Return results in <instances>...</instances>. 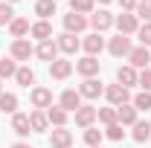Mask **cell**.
I'll use <instances>...</instances> for the list:
<instances>
[{
    "instance_id": "20",
    "label": "cell",
    "mask_w": 151,
    "mask_h": 148,
    "mask_svg": "<svg viewBox=\"0 0 151 148\" xmlns=\"http://www.w3.org/2000/svg\"><path fill=\"white\" fill-rule=\"evenodd\" d=\"M12 131H15L18 137H29V131H32L29 113H12Z\"/></svg>"
},
{
    "instance_id": "23",
    "label": "cell",
    "mask_w": 151,
    "mask_h": 148,
    "mask_svg": "<svg viewBox=\"0 0 151 148\" xmlns=\"http://www.w3.org/2000/svg\"><path fill=\"white\" fill-rule=\"evenodd\" d=\"M29 125L35 134H44V131L50 128V119H47V111H32L29 113Z\"/></svg>"
},
{
    "instance_id": "45",
    "label": "cell",
    "mask_w": 151,
    "mask_h": 148,
    "mask_svg": "<svg viewBox=\"0 0 151 148\" xmlns=\"http://www.w3.org/2000/svg\"><path fill=\"white\" fill-rule=\"evenodd\" d=\"M55 3H58V0H55Z\"/></svg>"
},
{
    "instance_id": "30",
    "label": "cell",
    "mask_w": 151,
    "mask_h": 148,
    "mask_svg": "<svg viewBox=\"0 0 151 148\" xmlns=\"http://www.w3.org/2000/svg\"><path fill=\"white\" fill-rule=\"evenodd\" d=\"M0 111L3 113H18V96L15 93H0Z\"/></svg>"
},
{
    "instance_id": "12",
    "label": "cell",
    "mask_w": 151,
    "mask_h": 148,
    "mask_svg": "<svg viewBox=\"0 0 151 148\" xmlns=\"http://www.w3.org/2000/svg\"><path fill=\"white\" fill-rule=\"evenodd\" d=\"M105 47H108V44H105V38L99 35V32H90V35H87L84 41H81V50H84L87 55H93V58L99 55V52H102Z\"/></svg>"
},
{
    "instance_id": "5",
    "label": "cell",
    "mask_w": 151,
    "mask_h": 148,
    "mask_svg": "<svg viewBox=\"0 0 151 148\" xmlns=\"http://www.w3.org/2000/svg\"><path fill=\"white\" fill-rule=\"evenodd\" d=\"M128 64H131L137 73H139V70H148V64H151L148 47H134L131 52H128Z\"/></svg>"
},
{
    "instance_id": "21",
    "label": "cell",
    "mask_w": 151,
    "mask_h": 148,
    "mask_svg": "<svg viewBox=\"0 0 151 148\" xmlns=\"http://www.w3.org/2000/svg\"><path fill=\"white\" fill-rule=\"evenodd\" d=\"M131 139L134 142H148L151 139V122H139L137 119L131 125Z\"/></svg>"
},
{
    "instance_id": "24",
    "label": "cell",
    "mask_w": 151,
    "mask_h": 148,
    "mask_svg": "<svg viewBox=\"0 0 151 148\" xmlns=\"http://www.w3.org/2000/svg\"><path fill=\"white\" fill-rule=\"evenodd\" d=\"M29 29H32V23L26 18H15L12 23H9V32H12V38L18 41V38H23V35H29Z\"/></svg>"
},
{
    "instance_id": "22",
    "label": "cell",
    "mask_w": 151,
    "mask_h": 148,
    "mask_svg": "<svg viewBox=\"0 0 151 148\" xmlns=\"http://www.w3.org/2000/svg\"><path fill=\"white\" fill-rule=\"evenodd\" d=\"M47 119H50V125L64 128V125H67V111H64L61 105H52V108H47Z\"/></svg>"
},
{
    "instance_id": "33",
    "label": "cell",
    "mask_w": 151,
    "mask_h": 148,
    "mask_svg": "<svg viewBox=\"0 0 151 148\" xmlns=\"http://www.w3.org/2000/svg\"><path fill=\"white\" fill-rule=\"evenodd\" d=\"M131 105L137 108V111H151V93H148V90L137 93V96L131 99Z\"/></svg>"
},
{
    "instance_id": "41",
    "label": "cell",
    "mask_w": 151,
    "mask_h": 148,
    "mask_svg": "<svg viewBox=\"0 0 151 148\" xmlns=\"http://www.w3.org/2000/svg\"><path fill=\"white\" fill-rule=\"evenodd\" d=\"M99 3H113V0H99Z\"/></svg>"
},
{
    "instance_id": "2",
    "label": "cell",
    "mask_w": 151,
    "mask_h": 148,
    "mask_svg": "<svg viewBox=\"0 0 151 148\" xmlns=\"http://www.w3.org/2000/svg\"><path fill=\"white\" fill-rule=\"evenodd\" d=\"M113 26L119 29V35H134V32L139 29V18H137L134 12H122V15L113 18Z\"/></svg>"
},
{
    "instance_id": "32",
    "label": "cell",
    "mask_w": 151,
    "mask_h": 148,
    "mask_svg": "<svg viewBox=\"0 0 151 148\" xmlns=\"http://www.w3.org/2000/svg\"><path fill=\"white\" fill-rule=\"evenodd\" d=\"M18 73V61L9 55V58H0V78H9V75Z\"/></svg>"
},
{
    "instance_id": "46",
    "label": "cell",
    "mask_w": 151,
    "mask_h": 148,
    "mask_svg": "<svg viewBox=\"0 0 151 148\" xmlns=\"http://www.w3.org/2000/svg\"><path fill=\"white\" fill-rule=\"evenodd\" d=\"M99 148H102V145H99Z\"/></svg>"
},
{
    "instance_id": "42",
    "label": "cell",
    "mask_w": 151,
    "mask_h": 148,
    "mask_svg": "<svg viewBox=\"0 0 151 148\" xmlns=\"http://www.w3.org/2000/svg\"><path fill=\"white\" fill-rule=\"evenodd\" d=\"M6 3H18V0H6Z\"/></svg>"
},
{
    "instance_id": "38",
    "label": "cell",
    "mask_w": 151,
    "mask_h": 148,
    "mask_svg": "<svg viewBox=\"0 0 151 148\" xmlns=\"http://www.w3.org/2000/svg\"><path fill=\"white\" fill-rule=\"evenodd\" d=\"M137 84H139L142 90H148V93H151V67H148V70H139V78H137Z\"/></svg>"
},
{
    "instance_id": "14",
    "label": "cell",
    "mask_w": 151,
    "mask_h": 148,
    "mask_svg": "<svg viewBox=\"0 0 151 148\" xmlns=\"http://www.w3.org/2000/svg\"><path fill=\"white\" fill-rule=\"evenodd\" d=\"M78 93H81V99H99V96L105 93V87H102L99 78H84L81 87H78Z\"/></svg>"
},
{
    "instance_id": "7",
    "label": "cell",
    "mask_w": 151,
    "mask_h": 148,
    "mask_svg": "<svg viewBox=\"0 0 151 148\" xmlns=\"http://www.w3.org/2000/svg\"><path fill=\"white\" fill-rule=\"evenodd\" d=\"M87 23L93 26V32H99V35H102L105 29H111V26H113V15L108 12V9H99V12H93V15L87 18Z\"/></svg>"
},
{
    "instance_id": "43",
    "label": "cell",
    "mask_w": 151,
    "mask_h": 148,
    "mask_svg": "<svg viewBox=\"0 0 151 148\" xmlns=\"http://www.w3.org/2000/svg\"><path fill=\"white\" fill-rule=\"evenodd\" d=\"M0 93H3V84H0Z\"/></svg>"
},
{
    "instance_id": "28",
    "label": "cell",
    "mask_w": 151,
    "mask_h": 148,
    "mask_svg": "<svg viewBox=\"0 0 151 148\" xmlns=\"http://www.w3.org/2000/svg\"><path fill=\"white\" fill-rule=\"evenodd\" d=\"M116 111H119V125H134V122H137V113H139L131 102L122 105V108H116Z\"/></svg>"
},
{
    "instance_id": "35",
    "label": "cell",
    "mask_w": 151,
    "mask_h": 148,
    "mask_svg": "<svg viewBox=\"0 0 151 148\" xmlns=\"http://www.w3.org/2000/svg\"><path fill=\"white\" fill-rule=\"evenodd\" d=\"M12 20H15V9H12V3L3 0V3H0V26H9Z\"/></svg>"
},
{
    "instance_id": "11",
    "label": "cell",
    "mask_w": 151,
    "mask_h": 148,
    "mask_svg": "<svg viewBox=\"0 0 151 148\" xmlns=\"http://www.w3.org/2000/svg\"><path fill=\"white\" fill-rule=\"evenodd\" d=\"M76 73L84 75V78H96V75H99V58L84 55L81 61H76Z\"/></svg>"
},
{
    "instance_id": "34",
    "label": "cell",
    "mask_w": 151,
    "mask_h": 148,
    "mask_svg": "<svg viewBox=\"0 0 151 148\" xmlns=\"http://www.w3.org/2000/svg\"><path fill=\"white\" fill-rule=\"evenodd\" d=\"M105 137H108L111 142H122V139H125V125H119V122H116V125H108V128H105Z\"/></svg>"
},
{
    "instance_id": "13",
    "label": "cell",
    "mask_w": 151,
    "mask_h": 148,
    "mask_svg": "<svg viewBox=\"0 0 151 148\" xmlns=\"http://www.w3.org/2000/svg\"><path fill=\"white\" fill-rule=\"evenodd\" d=\"M35 55L41 58V61H50V64H52V61L58 58V44L52 41V38H50V41H41V44L35 47Z\"/></svg>"
},
{
    "instance_id": "4",
    "label": "cell",
    "mask_w": 151,
    "mask_h": 148,
    "mask_svg": "<svg viewBox=\"0 0 151 148\" xmlns=\"http://www.w3.org/2000/svg\"><path fill=\"white\" fill-rule=\"evenodd\" d=\"M9 55L15 58V61H29V58L35 55V47H32L26 38H18V41H12V47H9Z\"/></svg>"
},
{
    "instance_id": "1",
    "label": "cell",
    "mask_w": 151,
    "mask_h": 148,
    "mask_svg": "<svg viewBox=\"0 0 151 148\" xmlns=\"http://www.w3.org/2000/svg\"><path fill=\"white\" fill-rule=\"evenodd\" d=\"M105 99L111 102V108H122V105L131 102V93H128V87H122V84H108L105 87Z\"/></svg>"
},
{
    "instance_id": "17",
    "label": "cell",
    "mask_w": 151,
    "mask_h": 148,
    "mask_svg": "<svg viewBox=\"0 0 151 148\" xmlns=\"http://www.w3.org/2000/svg\"><path fill=\"white\" fill-rule=\"evenodd\" d=\"M73 145V131L67 128H55L50 137V148H70Z\"/></svg>"
},
{
    "instance_id": "40",
    "label": "cell",
    "mask_w": 151,
    "mask_h": 148,
    "mask_svg": "<svg viewBox=\"0 0 151 148\" xmlns=\"http://www.w3.org/2000/svg\"><path fill=\"white\" fill-rule=\"evenodd\" d=\"M12 148H32V145H29V142H15Z\"/></svg>"
},
{
    "instance_id": "27",
    "label": "cell",
    "mask_w": 151,
    "mask_h": 148,
    "mask_svg": "<svg viewBox=\"0 0 151 148\" xmlns=\"http://www.w3.org/2000/svg\"><path fill=\"white\" fill-rule=\"evenodd\" d=\"M96 119L105 125H116L119 122V111L116 108H96Z\"/></svg>"
},
{
    "instance_id": "10",
    "label": "cell",
    "mask_w": 151,
    "mask_h": 148,
    "mask_svg": "<svg viewBox=\"0 0 151 148\" xmlns=\"http://www.w3.org/2000/svg\"><path fill=\"white\" fill-rule=\"evenodd\" d=\"M90 23H87V18L84 15H76V12H70V15H64V32H70V35H78V32H84Z\"/></svg>"
},
{
    "instance_id": "18",
    "label": "cell",
    "mask_w": 151,
    "mask_h": 148,
    "mask_svg": "<svg viewBox=\"0 0 151 148\" xmlns=\"http://www.w3.org/2000/svg\"><path fill=\"white\" fill-rule=\"evenodd\" d=\"M137 78H139V73L134 70L131 64H125V67H119V70H116V84H122V87H134V84H137Z\"/></svg>"
},
{
    "instance_id": "3",
    "label": "cell",
    "mask_w": 151,
    "mask_h": 148,
    "mask_svg": "<svg viewBox=\"0 0 151 148\" xmlns=\"http://www.w3.org/2000/svg\"><path fill=\"white\" fill-rule=\"evenodd\" d=\"M131 38L128 35H113L111 41H108V52H111L113 58H128V52H131Z\"/></svg>"
},
{
    "instance_id": "25",
    "label": "cell",
    "mask_w": 151,
    "mask_h": 148,
    "mask_svg": "<svg viewBox=\"0 0 151 148\" xmlns=\"http://www.w3.org/2000/svg\"><path fill=\"white\" fill-rule=\"evenodd\" d=\"M35 15L41 20H50L52 15H55V0H38L35 3Z\"/></svg>"
},
{
    "instance_id": "44",
    "label": "cell",
    "mask_w": 151,
    "mask_h": 148,
    "mask_svg": "<svg viewBox=\"0 0 151 148\" xmlns=\"http://www.w3.org/2000/svg\"><path fill=\"white\" fill-rule=\"evenodd\" d=\"M142 3H148V0H142Z\"/></svg>"
},
{
    "instance_id": "36",
    "label": "cell",
    "mask_w": 151,
    "mask_h": 148,
    "mask_svg": "<svg viewBox=\"0 0 151 148\" xmlns=\"http://www.w3.org/2000/svg\"><path fill=\"white\" fill-rule=\"evenodd\" d=\"M137 35H139V47H148L151 50V23H142L137 29Z\"/></svg>"
},
{
    "instance_id": "9",
    "label": "cell",
    "mask_w": 151,
    "mask_h": 148,
    "mask_svg": "<svg viewBox=\"0 0 151 148\" xmlns=\"http://www.w3.org/2000/svg\"><path fill=\"white\" fill-rule=\"evenodd\" d=\"M55 44H58V52H64V55H76L78 47H81V41L76 35H70V32H61V35L55 38Z\"/></svg>"
},
{
    "instance_id": "39",
    "label": "cell",
    "mask_w": 151,
    "mask_h": 148,
    "mask_svg": "<svg viewBox=\"0 0 151 148\" xmlns=\"http://www.w3.org/2000/svg\"><path fill=\"white\" fill-rule=\"evenodd\" d=\"M122 6V12H137V0H116Z\"/></svg>"
},
{
    "instance_id": "19",
    "label": "cell",
    "mask_w": 151,
    "mask_h": 148,
    "mask_svg": "<svg viewBox=\"0 0 151 148\" xmlns=\"http://www.w3.org/2000/svg\"><path fill=\"white\" fill-rule=\"evenodd\" d=\"M29 35L38 38V44H41V41H50V38H52V23H50V20H35L32 29H29Z\"/></svg>"
},
{
    "instance_id": "29",
    "label": "cell",
    "mask_w": 151,
    "mask_h": 148,
    "mask_svg": "<svg viewBox=\"0 0 151 148\" xmlns=\"http://www.w3.org/2000/svg\"><path fill=\"white\" fill-rule=\"evenodd\" d=\"M15 81H18L20 87H29V84H35V70H32V67H18Z\"/></svg>"
},
{
    "instance_id": "15",
    "label": "cell",
    "mask_w": 151,
    "mask_h": 148,
    "mask_svg": "<svg viewBox=\"0 0 151 148\" xmlns=\"http://www.w3.org/2000/svg\"><path fill=\"white\" fill-rule=\"evenodd\" d=\"M93 122H96V108L93 105H81L76 111V125L78 128H93Z\"/></svg>"
},
{
    "instance_id": "37",
    "label": "cell",
    "mask_w": 151,
    "mask_h": 148,
    "mask_svg": "<svg viewBox=\"0 0 151 148\" xmlns=\"http://www.w3.org/2000/svg\"><path fill=\"white\" fill-rule=\"evenodd\" d=\"M137 18H142L145 23H151V3H137Z\"/></svg>"
},
{
    "instance_id": "26",
    "label": "cell",
    "mask_w": 151,
    "mask_h": 148,
    "mask_svg": "<svg viewBox=\"0 0 151 148\" xmlns=\"http://www.w3.org/2000/svg\"><path fill=\"white\" fill-rule=\"evenodd\" d=\"M70 9H73L76 15H93L96 12V0H70Z\"/></svg>"
},
{
    "instance_id": "6",
    "label": "cell",
    "mask_w": 151,
    "mask_h": 148,
    "mask_svg": "<svg viewBox=\"0 0 151 148\" xmlns=\"http://www.w3.org/2000/svg\"><path fill=\"white\" fill-rule=\"evenodd\" d=\"M76 70V64L73 61H67V58H55L52 64H50V75L55 78V81H64V78H70Z\"/></svg>"
},
{
    "instance_id": "16",
    "label": "cell",
    "mask_w": 151,
    "mask_h": 148,
    "mask_svg": "<svg viewBox=\"0 0 151 148\" xmlns=\"http://www.w3.org/2000/svg\"><path fill=\"white\" fill-rule=\"evenodd\" d=\"M58 105H61L67 113H76L78 108H81V93H78V90H64V93H61V102H58Z\"/></svg>"
},
{
    "instance_id": "8",
    "label": "cell",
    "mask_w": 151,
    "mask_h": 148,
    "mask_svg": "<svg viewBox=\"0 0 151 148\" xmlns=\"http://www.w3.org/2000/svg\"><path fill=\"white\" fill-rule=\"evenodd\" d=\"M29 99H32V108H38V111L52 108V90H50V87H32Z\"/></svg>"
},
{
    "instance_id": "31",
    "label": "cell",
    "mask_w": 151,
    "mask_h": 148,
    "mask_svg": "<svg viewBox=\"0 0 151 148\" xmlns=\"http://www.w3.org/2000/svg\"><path fill=\"white\" fill-rule=\"evenodd\" d=\"M102 139H105V131H99V128H84V142L90 148H99L102 145Z\"/></svg>"
}]
</instances>
